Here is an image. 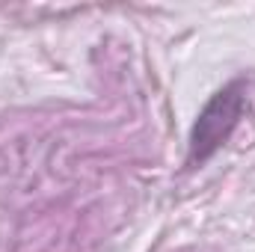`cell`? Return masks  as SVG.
<instances>
[{
    "label": "cell",
    "instance_id": "obj_1",
    "mask_svg": "<svg viewBox=\"0 0 255 252\" xmlns=\"http://www.w3.org/2000/svg\"><path fill=\"white\" fill-rule=\"evenodd\" d=\"M244 110H247V86H244V80H232L199 113V119H196V125L190 130V154H187V163L190 166L205 163L217 148H223L226 139L232 136V130L238 127Z\"/></svg>",
    "mask_w": 255,
    "mask_h": 252
}]
</instances>
